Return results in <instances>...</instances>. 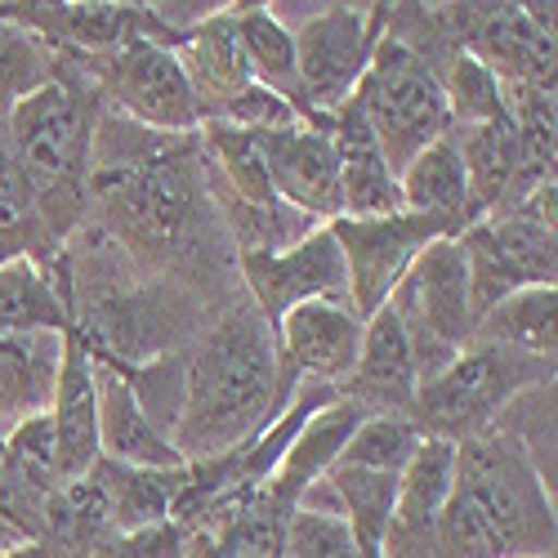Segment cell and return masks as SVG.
Instances as JSON below:
<instances>
[{"instance_id":"1","label":"cell","mask_w":558,"mask_h":558,"mask_svg":"<svg viewBox=\"0 0 558 558\" xmlns=\"http://www.w3.org/2000/svg\"><path fill=\"white\" fill-rule=\"evenodd\" d=\"M179 371V407L170 442L189 464L219 460L255 442L291 398V376L277 336L246 300L206 327Z\"/></svg>"},{"instance_id":"2","label":"cell","mask_w":558,"mask_h":558,"mask_svg":"<svg viewBox=\"0 0 558 558\" xmlns=\"http://www.w3.org/2000/svg\"><path fill=\"white\" fill-rule=\"evenodd\" d=\"M554 487L500 429L456 442V483L438 519V558H549Z\"/></svg>"},{"instance_id":"3","label":"cell","mask_w":558,"mask_h":558,"mask_svg":"<svg viewBox=\"0 0 558 558\" xmlns=\"http://www.w3.org/2000/svg\"><path fill=\"white\" fill-rule=\"evenodd\" d=\"M5 144L36 183L40 219L50 242L81 219L89 157H95V130H99V85L81 68L68 72L59 59V76L40 85L32 99H23L5 121Z\"/></svg>"},{"instance_id":"4","label":"cell","mask_w":558,"mask_h":558,"mask_svg":"<svg viewBox=\"0 0 558 558\" xmlns=\"http://www.w3.org/2000/svg\"><path fill=\"white\" fill-rule=\"evenodd\" d=\"M157 138L161 134H148V144L134 157L99 161L95 170V189L112 232L130 251L148 259L174 255L189 242L197 246L206 232V210H210L206 179L197 183L189 174V161L179 157V148L157 153Z\"/></svg>"},{"instance_id":"5","label":"cell","mask_w":558,"mask_h":558,"mask_svg":"<svg viewBox=\"0 0 558 558\" xmlns=\"http://www.w3.org/2000/svg\"><path fill=\"white\" fill-rule=\"evenodd\" d=\"M536 385H554V362L474 340L438 376L415 385L407 415L425 438L464 442L500 425V411Z\"/></svg>"},{"instance_id":"6","label":"cell","mask_w":558,"mask_h":558,"mask_svg":"<svg viewBox=\"0 0 558 558\" xmlns=\"http://www.w3.org/2000/svg\"><path fill=\"white\" fill-rule=\"evenodd\" d=\"M349 104L366 121L371 138H376V148L385 153L393 174H402L429 144H438L451 130L438 68L415 45L398 40L393 32H385L380 50L371 59L357 95Z\"/></svg>"},{"instance_id":"7","label":"cell","mask_w":558,"mask_h":558,"mask_svg":"<svg viewBox=\"0 0 558 558\" xmlns=\"http://www.w3.org/2000/svg\"><path fill=\"white\" fill-rule=\"evenodd\" d=\"M389 308L398 327L407 331L411 362H415V385L438 376V371L460 357L474 344V295H470V264L460 255L456 238H438L421 251L389 295Z\"/></svg>"},{"instance_id":"8","label":"cell","mask_w":558,"mask_h":558,"mask_svg":"<svg viewBox=\"0 0 558 558\" xmlns=\"http://www.w3.org/2000/svg\"><path fill=\"white\" fill-rule=\"evenodd\" d=\"M393 5H313L291 27L300 99L313 125H327L353 95L389 32Z\"/></svg>"},{"instance_id":"9","label":"cell","mask_w":558,"mask_h":558,"mask_svg":"<svg viewBox=\"0 0 558 558\" xmlns=\"http://www.w3.org/2000/svg\"><path fill=\"white\" fill-rule=\"evenodd\" d=\"M456 242L470 264V295L478 317L514 291L554 287V179L541 183L519 210L470 223Z\"/></svg>"},{"instance_id":"10","label":"cell","mask_w":558,"mask_h":558,"mask_svg":"<svg viewBox=\"0 0 558 558\" xmlns=\"http://www.w3.org/2000/svg\"><path fill=\"white\" fill-rule=\"evenodd\" d=\"M112 99L117 112H125L130 125L148 134L189 138L202 130V108L193 99V85L183 76L179 59L166 40H134L121 54L81 68Z\"/></svg>"},{"instance_id":"11","label":"cell","mask_w":558,"mask_h":558,"mask_svg":"<svg viewBox=\"0 0 558 558\" xmlns=\"http://www.w3.org/2000/svg\"><path fill=\"white\" fill-rule=\"evenodd\" d=\"M336 232V242L344 251L349 268V308L366 322L371 313H380L407 268L421 259V251L438 238H460L464 228L434 219V215H385V219H336L327 223Z\"/></svg>"},{"instance_id":"12","label":"cell","mask_w":558,"mask_h":558,"mask_svg":"<svg viewBox=\"0 0 558 558\" xmlns=\"http://www.w3.org/2000/svg\"><path fill=\"white\" fill-rule=\"evenodd\" d=\"M460 50L500 81L554 89V5H447Z\"/></svg>"},{"instance_id":"13","label":"cell","mask_w":558,"mask_h":558,"mask_svg":"<svg viewBox=\"0 0 558 558\" xmlns=\"http://www.w3.org/2000/svg\"><path fill=\"white\" fill-rule=\"evenodd\" d=\"M242 277L251 291L246 300L259 308L268 327L313 300L349 304V268L331 228H313L304 242L277 255H242Z\"/></svg>"},{"instance_id":"14","label":"cell","mask_w":558,"mask_h":558,"mask_svg":"<svg viewBox=\"0 0 558 558\" xmlns=\"http://www.w3.org/2000/svg\"><path fill=\"white\" fill-rule=\"evenodd\" d=\"M95 353V402H99V460L130 464V470H183L179 447L170 442L166 425L138 402L125 362Z\"/></svg>"},{"instance_id":"15","label":"cell","mask_w":558,"mask_h":558,"mask_svg":"<svg viewBox=\"0 0 558 558\" xmlns=\"http://www.w3.org/2000/svg\"><path fill=\"white\" fill-rule=\"evenodd\" d=\"M268 183L277 202H287L291 210L308 215L313 223H336L344 215L340 202V174H336V144L327 125H291L259 134Z\"/></svg>"},{"instance_id":"16","label":"cell","mask_w":558,"mask_h":558,"mask_svg":"<svg viewBox=\"0 0 558 558\" xmlns=\"http://www.w3.org/2000/svg\"><path fill=\"white\" fill-rule=\"evenodd\" d=\"M272 336H277V353H282L291 376L344 389L357 366V349H362V317L349 304L313 300V304L291 308L272 327Z\"/></svg>"},{"instance_id":"17","label":"cell","mask_w":558,"mask_h":558,"mask_svg":"<svg viewBox=\"0 0 558 558\" xmlns=\"http://www.w3.org/2000/svg\"><path fill=\"white\" fill-rule=\"evenodd\" d=\"M170 50H174L183 76H189V85H193V99L202 108V121H215L232 99H242L246 89L255 85L232 5H219L210 19H202L197 27L174 36Z\"/></svg>"},{"instance_id":"18","label":"cell","mask_w":558,"mask_h":558,"mask_svg":"<svg viewBox=\"0 0 558 558\" xmlns=\"http://www.w3.org/2000/svg\"><path fill=\"white\" fill-rule=\"evenodd\" d=\"M50 425L59 456V487L81 483L99 464V402H95V353H89L76 327L63 336V366L50 402Z\"/></svg>"},{"instance_id":"19","label":"cell","mask_w":558,"mask_h":558,"mask_svg":"<svg viewBox=\"0 0 558 558\" xmlns=\"http://www.w3.org/2000/svg\"><path fill=\"white\" fill-rule=\"evenodd\" d=\"M327 134L336 144V174H340V202L344 215L340 219H385L402 210V189L398 174L389 170L385 153L376 148L366 121L357 117L353 104H344L331 121Z\"/></svg>"},{"instance_id":"20","label":"cell","mask_w":558,"mask_h":558,"mask_svg":"<svg viewBox=\"0 0 558 558\" xmlns=\"http://www.w3.org/2000/svg\"><path fill=\"white\" fill-rule=\"evenodd\" d=\"M68 331H0V438L54 402Z\"/></svg>"},{"instance_id":"21","label":"cell","mask_w":558,"mask_h":558,"mask_svg":"<svg viewBox=\"0 0 558 558\" xmlns=\"http://www.w3.org/2000/svg\"><path fill=\"white\" fill-rule=\"evenodd\" d=\"M340 393L353 398L366 411H407L411 407V398H415V362H411L407 331L398 327V317H393L389 304L362 322L357 366H353V376H349V385Z\"/></svg>"},{"instance_id":"22","label":"cell","mask_w":558,"mask_h":558,"mask_svg":"<svg viewBox=\"0 0 558 558\" xmlns=\"http://www.w3.org/2000/svg\"><path fill=\"white\" fill-rule=\"evenodd\" d=\"M89 478L104 492L112 532L130 536V532L170 523L174 500H179L183 483H189V464H183V470H130V464L99 460L95 470H89Z\"/></svg>"},{"instance_id":"23","label":"cell","mask_w":558,"mask_h":558,"mask_svg":"<svg viewBox=\"0 0 558 558\" xmlns=\"http://www.w3.org/2000/svg\"><path fill=\"white\" fill-rule=\"evenodd\" d=\"M72 327L76 313L63 272H50V264L32 255L0 264V331H72Z\"/></svg>"},{"instance_id":"24","label":"cell","mask_w":558,"mask_h":558,"mask_svg":"<svg viewBox=\"0 0 558 558\" xmlns=\"http://www.w3.org/2000/svg\"><path fill=\"white\" fill-rule=\"evenodd\" d=\"M398 189H402V210L407 215H434V219H447L456 228L474 223L470 179H464V161H460L451 130L398 174Z\"/></svg>"},{"instance_id":"25","label":"cell","mask_w":558,"mask_h":558,"mask_svg":"<svg viewBox=\"0 0 558 558\" xmlns=\"http://www.w3.org/2000/svg\"><path fill=\"white\" fill-rule=\"evenodd\" d=\"M232 14H238V36H242V50H246V63H251L255 85L272 89V95H282L304 117L291 23H282L268 5H232Z\"/></svg>"},{"instance_id":"26","label":"cell","mask_w":558,"mask_h":558,"mask_svg":"<svg viewBox=\"0 0 558 558\" xmlns=\"http://www.w3.org/2000/svg\"><path fill=\"white\" fill-rule=\"evenodd\" d=\"M554 308H558V291L554 287H527L505 295L500 304H492L478 327L474 340L483 344H500V349H514L541 362H554Z\"/></svg>"},{"instance_id":"27","label":"cell","mask_w":558,"mask_h":558,"mask_svg":"<svg viewBox=\"0 0 558 558\" xmlns=\"http://www.w3.org/2000/svg\"><path fill=\"white\" fill-rule=\"evenodd\" d=\"M327 483L340 496V514L362 549V558H385V536L393 523L398 478L393 474H362V470H331Z\"/></svg>"},{"instance_id":"28","label":"cell","mask_w":558,"mask_h":558,"mask_svg":"<svg viewBox=\"0 0 558 558\" xmlns=\"http://www.w3.org/2000/svg\"><path fill=\"white\" fill-rule=\"evenodd\" d=\"M54 76H59V54L50 50V40H40L32 27H23L10 10H0V121Z\"/></svg>"},{"instance_id":"29","label":"cell","mask_w":558,"mask_h":558,"mask_svg":"<svg viewBox=\"0 0 558 558\" xmlns=\"http://www.w3.org/2000/svg\"><path fill=\"white\" fill-rule=\"evenodd\" d=\"M425 434L411 425L407 411H366L353 438L344 442L336 470H362V474H402Z\"/></svg>"},{"instance_id":"30","label":"cell","mask_w":558,"mask_h":558,"mask_svg":"<svg viewBox=\"0 0 558 558\" xmlns=\"http://www.w3.org/2000/svg\"><path fill=\"white\" fill-rule=\"evenodd\" d=\"M442 99H447L451 130H474V125H492V121L509 117L505 112V81L464 50L447 63Z\"/></svg>"},{"instance_id":"31","label":"cell","mask_w":558,"mask_h":558,"mask_svg":"<svg viewBox=\"0 0 558 558\" xmlns=\"http://www.w3.org/2000/svg\"><path fill=\"white\" fill-rule=\"evenodd\" d=\"M282 558H362L344 514H317V509H291L282 532Z\"/></svg>"},{"instance_id":"32","label":"cell","mask_w":558,"mask_h":558,"mask_svg":"<svg viewBox=\"0 0 558 558\" xmlns=\"http://www.w3.org/2000/svg\"><path fill=\"white\" fill-rule=\"evenodd\" d=\"M23 549H36L14 523H5V519H0V558H14V554H23Z\"/></svg>"},{"instance_id":"33","label":"cell","mask_w":558,"mask_h":558,"mask_svg":"<svg viewBox=\"0 0 558 558\" xmlns=\"http://www.w3.org/2000/svg\"><path fill=\"white\" fill-rule=\"evenodd\" d=\"M14 558H32V549H23V554H14Z\"/></svg>"},{"instance_id":"34","label":"cell","mask_w":558,"mask_h":558,"mask_svg":"<svg viewBox=\"0 0 558 558\" xmlns=\"http://www.w3.org/2000/svg\"><path fill=\"white\" fill-rule=\"evenodd\" d=\"M549 558H554V554H549Z\"/></svg>"}]
</instances>
